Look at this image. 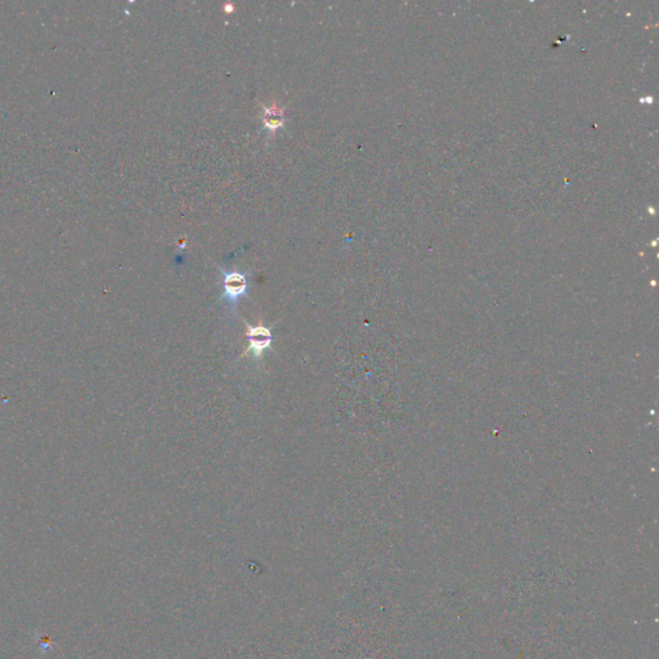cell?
Here are the masks:
<instances>
[{
	"label": "cell",
	"mask_w": 659,
	"mask_h": 659,
	"mask_svg": "<svg viewBox=\"0 0 659 659\" xmlns=\"http://www.w3.org/2000/svg\"><path fill=\"white\" fill-rule=\"evenodd\" d=\"M220 273L223 274V288H224V294L222 296V300L227 301L233 310L236 308L239 300L242 296L248 295V273H241V272H228L219 267Z\"/></svg>",
	"instance_id": "cell-1"
},
{
	"label": "cell",
	"mask_w": 659,
	"mask_h": 659,
	"mask_svg": "<svg viewBox=\"0 0 659 659\" xmlns=\"http://www.w3.org/2000/svg\"><path fill=\"white\" fill-rule=\"evenodd\" d=\"M261 109H263V112H261L260 119L263 122V129L266 130L270 136H272L283 127L285 114H283V110L274 103L270 107L261 106Z\"/></svg>",
	"instance_id": "cell-3"
},
{
	"label": "cell",
	"mask_w": 659,
	"mask_h": 659,
	"mask_svg": "<svg viewBox=\"0 0 659 659\" xmlns=\"http://www.w3.org/2000/svg\"><path fill=\"white\" fill-rule=\"evenodd\" d=\"M246 325H248V339H249L250 345L248 352H252L254 357L257 360H259L261 354L264 353V350L270 348L272 339H273L272 332H270V329H267L263 325L254 326V327L249 323H246Z\"/></svg>",
	"instance_id": "cell-2"
}]
</instances>
